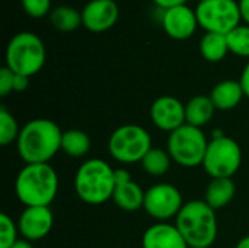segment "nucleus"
Segmentation results:
<instances>
[{"label": "nucleus", "instance_id": "1", "mask_svg": "<svg viewBox=\"0 0 249 248\" xmlns=\"http://www.w3.org/2000/svg\"><path fill=\"white\" fill-rule=\"evenodd\" d=\"M61 137L63 132L57 123L48 118H35L20 129L16 149L26 164H48L61 151Z\"/></svg>", "mask_w": 249, "mask_h": 248}, {"label": "nucleus", "instance_id": "2", "mask_svg": "<svg viewBox=\"0 0 249 248\" xmlns=\"http://www.w3.org/2000/svg\"><path fill=\"white\" fill-rule=\"evenodd\" d=\"M58 190V177L48 164H26L18 174L15 191L22 205L50 206Z\"/></svg>", "mask_w": 249, "mask_h": 248}, {"label": "nucleus", "instance_id": "3", "mask_svg": "<svg viewBox=\"0 0 249 248\" xmlns=\"http://www.w3.org/2000/svg\"><path fill=\"white\" fill-rule=\"evenodd\" d=\"M175 227L188 247H210L217 237V218L206 200H191L175 218Z\"/></svg>", "mask_w": 249, "mask_h": 248}, {"label": "nucleus", "instance_id": "4", "mask_svg": "<svg viewBox=\"0 0 249 248\" xmlns=\"http://www.w3.org/2000/svg\"><path fill=\"white\" fill-rule=\"evenodd\" d=\"M114 171L102 159H89L80 165L74 177V190L79 199L88 205L98 206L112 199L115 190Z\"/></svg>", "mask_w": 249, "mask_h": 248}, {"label": "nucleus", "instance_id": "5", "mask_svg": "<svg viewBox=\"0 0 249 248\" xmlns=\"http://www.w3.org/2000/svg\"><path fill=\"white\" fill-rule=\"evenodd\" d=\"M45 60V44L34 32H18L6 47V67L16 75L31 77L44 67Z\"/></svg>", "mask_w": 249, "mask_h": 248}, {"label": "nucleus", "instance_id": "6", "mask_svg": "<svg viewBox=\"0 0 249 248\" xmlns=\"http://www.w3.org/2000/svg\"><path fill=\"white\" fill-rule=\"evenodd\" d=\"M209 140L201 129L184 124L174 130L168 139V153L181 167L196 168L203 165Z\"/></svg>", "mask_w": 249, "mask_h": 248}, {"label": "nucleus", "instance_id": "7", "mask_svg": "<svg viewBox=\"0 0 249 248\" xmlns=\"http://www.w3.org/2000/svg\"><path fill=\"white\" fill-rule=\"evenodd\" d=\"M150 149L152 137L149 132L137 124H125L115 129L108 142L111 156L121 164L142 162Z\"/></svg>", "mask_w": 249, "mask_h": 248}, {"label": "nucleus", "instance_id": "8", "mask_svg": "<svg viewBox=\"0 0 249 248\" xmlns=\"http://www.w3.org/2000/svg\"><path fill=\"white\" fill-rule=\"evenodd\" d=\"M241 162L242 151L238 142L222 134L209 142L203 167L212 178H232Z\"/></svg>", "mask_w": 249, "mask_h": 248}, {"label": "nucleus", "instance_id": "9", "mask_svg": "<svg viewBox=\"0 0 249 248\" xmlns=\"http://www.w3.org/2000/svg\"><path fill=\"white\" fill-rule=\"evenodd\" d=\"M198 26L206 32H216L228 35L238 25L242 16L239 1L236 0H204L196 7Z\"/></svg>", "mask_w": 249, "mask_h": 248}, {"label": "nucleus", "instance_id": "10", "mask_svg": "<svg viewBox=\"0 0 249 248\" xmlns=\"http://www.w3.org/2000/svg\"><path fill=\"white\" fill-rule=\"evenodd\" d=\"M182 206V196L179 190L172 184H155L144 194L143 208L149 216L158 221L177 218Z\"/></svg>", "mask_w": 249, "mask_h": 248}, {"label": "nucleus", "instance_id": "11", "mask_svg": "<svg viewBox=\"0 0 249 248\" xmlns=\"http://www.w3.org/2000/svg\"><path fill=\"white\" fill-rule=\"evenodd\" d=\"M120 9L115 0H90L82 9L83 26L95 34L109 31L118 20Z\"/></svg>", "mask_w": 249, "mask_h": 248}, {"label": "nucleus", "instance_id": "12", "mask_svg": "<svg viewBox=\"0 0 249 248\" xmlns=\"http://www.w3.org/2000/svg\"><path fill=\"white\" fill-rule=\"evenodd\" d=\"M162 26L166 35L172 39L184 41L191 38L198 26L196 9H191L187 4H181L163 10Z\"/></svg>", "mask_w": 249, "mask_h": 248}, {"label": "nucleus", "instance_id": "13", "mask_svg": "<svg viewBox=\"0 0 249 248\" xmlns=\"http://www.w3.org/2000/svg\"><path fill=\"white\" fill-rule=\"evenodd\" d=\"M150 117L158 129L172 133L185 124V105L175 96L163 95L152 104Z\"/></svg>", "mask_w": 249, "mask_h": 248}, {"label": "nucleus", "instance_id": "14", "mask_svg": "<svg viewBox=\"0 0 249 248\" xmlns=\"http://www.w3.org/2000/svg\"><path fill=\"white\" fill-rule=\"evenodd\" d=\"M53 213L50 206L26 208L18 222V229L28 241H39L45 238L53 228Z\"/></svg>", "mask_w": 249, "mask_h": 248}, {"label": "nucleus", "instance_id": "15", "mask_svg": "<svg viewBox=\"0 0 249 248\" xmlns=\"http://www.w3.org/2000/svg\"><path fill=\"white\" fill-rule=\"evenodd\" d=\"M142 246L143 248H190L175 225L163 222L146 229Z\"/></svg>", "mask_w": 249, "mask_h": 248}, {"label": "nucleus", "instance_id": "16", "mask_svg": "<svg viewBox=\"0 0 249 248\" xmlns=\"http://www.w3.org/2000/svg\"><path fill=\"white\" fill-rule=\"evenodd\" d=\"M244 96L245 92L239 80H222L213 88L210 94V99L214 108L220 111H231L236 108Z\"/></svg>", "mask_w": 249, "mask_h": 248}, {"label": "nucleus", "instance_id": "17", "mask_svg": "<svg viewBox=\"0 0 249 248\" xmlns=\"http://www.w3.org/2000/svg\"><path fill=\"white\" fill-rule=\"evenodd\" d=\"M214 110L216 108H214L210 96L197 95V96L191 98L185 105V123L201 129L213 118Z\"/></svg>", "mask_w": 249, "mask_h": 248}, {"label": "nucleus", "instance_id": "18", "mask_svg": "<svg viewBox=\"0 0 249 248\" xmlns=\"http://www.w3.org/2000/svg\"><path fill=\"white\" fill-rule=\"evenodd\" d=\"M144 194H146V191H143L142 187L131 180L125 184L115 186L112 200L120 209H123L125 212H136L140 208H143Z\"/></svg>", "mask_w": 249, "mask_h": 248}, {"label": "nucleus", "instance_id": "19", "mask_svg": "<svg viewBox=\"0 0 249 248\" xmlns=\"http://www.w3.org/2000/svg\"><path fill=\"white\" fill-rule=\"evenodd\" d=\"M235 196V183L232 178H213L206 190V203L216 209H222L231 203Z\"/></svg>", "mask_w": 249, "mask_h": 248}, {"label": "nucleus", "instance_id": "20", "mask_svg": "<svg viewBox=\"0 0 249 248\" xmlns=\"http://www.w3.org/2000/svg\"><path fill=\"white\" fill-rule=\"evenodd\" d=\"M50 22L55 31L64 34L74 32L80 25H83L82 12H79L76 7L69 4H61L54 7L50 13Z\"/></svg>", "mask_w": 249, "mask_h": 248}, {"label": "nucleus", "instance_id": "21", "mask_svg": "<svg viewBox=\"0 0 249 248\" xmlns=\"http://www.w3.org/2000/svg\"><path fill=\"white\" fill-rule=\"evenodd\" d=\"M200 53L204 60L210 63L222 61L229 51L226 35L216 32H206L200 41Z\"/></svg>", "mask_w": 249, "mask_h": 248}, {"label": "nucleus", "instance_id": "22", "mask_svg": "<svg viewBox=\"0 0 249 248\" xmlns=\"http://www.w3.org/2000/svg\"><path fill=\"white\" fill-rule=\"evenodd\" d=\"M61 151L71 158H82L90 151V137L77 129L63 132Z\"/></svg>", "mask_w": 249, "mask_h": 248}, {"label": "nucleus", "instance_id": "23", "mask_svg": "<svg viewBox=\"0 0 249 248\" xmlns=\"http://www.w3.org/2000/svg\"><path fill=\"white\" fill-rule=\"evenodd\" d=\"M171 159L172 158L168 152L159 148H152L142 159V167L147 174L159 177L168 172L171 167Z\"/></svg>", "mask_w": 249, "mask_h": 248}, {"label": "nucleus", "instance_id": "24", "mask_svg": "<svg viewBox=\"0 0 249 248\" xmlns=\"http://www.w3.org/2000/svg\"><path fill=\"white\" fill-rule=\"evenodd\" d=\"M229 51L238 57L249 58V25H238L226 35Z\"/></svg>", "mask_w": 249, "mask_h": 248}, {"label": "nucleus", "instance_id": "25", "mask_svg": "<svg viewBox=\"0 0 249 248\" xmlns=\"http://www.w3.org/2000/svg\"><path fill=\"white\" fill-rule=\"evenodd\" d=\"M20 129L16 118L6 110L4 105L0 107V145L7 146L18 140Z\"/></svg>", "mask_w": 249, "mask_h": 248}, {"label": "nucleus", "instance_id": "26", "mask_svg": "<svg viewBox=\"0 0 249 248\" xmlns=\"http://www.w3.org/2000/svg\"><path fill=\"white\" fill-rule=\"evenodd\" d=\"M18 227L7 213L0 215V248H10L18 241Z\"/></svg>", "mask_w": 249, "mask_h": 248}, {"label": "nucleus", "instance_id": "27", "mask_svg": "<svg viewBox=\"0 0 249 248\" xmlns=\"http://www.w3.org/2000/svg\"><path fill=\"white\" fill-rule=\"evenodd\" d=\"M23 12L34 19H41L51 13V0H20Z\"/></svg>", "mask_w": 249, "mask_h": 248}, {"label": "nucleus", "instance_id": "28", "mask_svg": "<svg viewBox=\"0 0 249 248\" xmlns=\"http://www.w3.org/2000/svg\"><path fill=\"white\" fill-rule=\"evenodd\" d=\"M15 73L9 67H1L0 70V96H6L13 91Z\"/></svg>", "mask_w": 249, "mask_h": 248}, {"label": "nucleus", "instance_id": "29", "mask_svg": "<svg viewBox=\"0 0 249 248\" xmlns=\"http://www.w3.org/2000/svg\"><path fill=\"white\" fill-rule=\"evenodd\" d=\"M114 180H115V186H121V184H125V183L131 181V175H130V172L127 170L120 168V170L114 171Z\"/></svg>", "mask_w": 249, "mask_h": 248}, {"label": "nucleus", "instance_id": "30", "mask_svg": "<svg viewBox=\"0 0 249 248\" xmlns=\"http://www.w3.org/2000/svg\"><path fill=\"white\" fill-rule=\"evenodd\" d=\"M29 86V77L28 76H22V75H16L15 73V83H13V91L15 92H22Z\"/></svg>", "mask_w": 249, "mask_h": 248}, {"label": "nucleus", "instance_id": "31", "mask_svg": "<svg viewBox=\"0 0 249 248\" xmlns=\"http://www.w3.org/2000/svg\"><path fill=\"white\" fill-rule=\"evenodd\" d=\"M158 7L166 10V9H171V7H177V6H181V4H187L188 0H152Z\"/></svg>", "mask_w": 249, "mask_h": 248}, {"label": "nucleus", "instance_id": "32", "mask_svg": "<svg viewBox=\"0 0 249 248\" xmlns=\"http://www.w3.org/2000/svg\"><path fill=\"white\" fill-rule=\"evenodd\" d=\"M239 82L242 85V89L245 92V96L249 98V61L247 63V66L244 67V70H242V75H241Z\"/></svg>", "mask_w": 249, "mask_h": 248}, {"label": "nucleus", "instance_id": "33", "mask_svg": "<svg viewBox=\"0 0 249 248\" xmlns=\"http://www.w3.org/2000/svg\"><path fill=\"white\" fill-rule=\"evenodd\" d=\"M239 9L242 20H245V23L249 25V0H239Z\"/></svg>", "mask_w": 249, "mask_h": 248}, {"label": "nucleus", "instance_id": "34", "mask_svg": "<svg viewBox=\"0 0 249 248\" xmlns=\"http://www.w3.org/2000/svg\"><path fill=\"white\" fill-rule=\"evenodd\" d=\"M10 248H34L28 240H18Z\"/></svg>", "mask_w": 249, "mask_h": 248}, {"label": "nucleus", "instance_id": "35", "mask_svg": "<svg viewBox=\"0 0 249 248\" xmlns=\"http://www.w3.org/2000/svg\"><path fill=\"white\" fill-rule=\"evenodd\" d=\"M236 248H249V235L248 237H245V238H242V240L238 243Z\"/></svg>", "mask_w": 249, "mask_h": 248}, {"label": "nucleus", "instance_id": "36", "mask_svg": "<svg viewBox=\"0 0 249 248\" xmlns=\"http://www.w3.org/2000/svg\"><path fill=\"white\" fill-rule=\"evenodd\" d=\"M190 248H210V247H190Z\"/></svg>", "mask_w": 249, "mask_h": 248}, {"label": "nucleus", "instance_id": "37", "mask_svg": "<svg viewBox=\"0 0 249 248\" xmlns=\"http://www.w3.org/2000/svg\"><path fill=\"white\" fill-rule=\"evenodd\" d=\"M200 1H204V0H198V3H200Z\"/></svg>", "mask_w": 249, "mask_h": 248}]
</instances>
